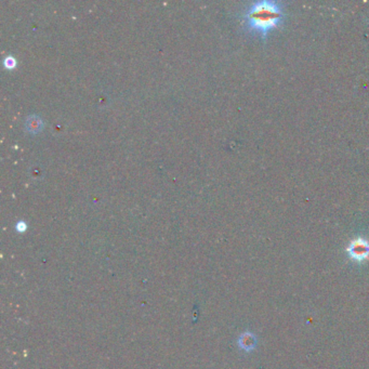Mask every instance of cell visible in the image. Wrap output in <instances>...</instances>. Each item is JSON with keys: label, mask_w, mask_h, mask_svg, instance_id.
Masks as SVG:
<instances>
[{"label": "cell", "mask_w": 369, "mask_h": 369, "mask_svg": "<svg viewBox=\"0 0 369 369\" xmlns=\"http://www.w3.org/2000/svg\"><path fill=\"white\" fill-rule=\"evenodd\" d=\"M238 344H240V346L242 347V349H244L245 351H250L254 346H256V338H254L251 334H249V332H246V334L241 336Z\"/></svg>", "instance_id": "cell-4"}, {"label": "cell", "mask_w": 369, "mask_h": 369, "mask_svg": "<svg viewBox=\"0 0 369 369\" xmlns=\"http://www.w3.org/2000/svg\"><path fill=\"white\" fill-rule=\"evenodd\" d=\"M26 130L30 133H37L43 130L45 123L38 115H29L25 122Z\"/></svg>", "instance_id": "cell-3"}, {"label": "cell", "mask_w": 369, "mask_h": 369, "mask_svg": "<svg viewBox=\"0 0 369 369\" xmlns=\"http://www.w3.org/2000/svg\"><path fill=\"white\" fill-rule=\"evenodd\" d=\"M346 250L352 259L356 261H363L369 258V242L364 238H356L351 242Z\"/></svg>", "instance_id": "cell-2"}, {"label": "cell", "mask_w": 369, "mask_h": 369, "mask_svg": "<svg viewBox=\"0 0 369 369\" xmlns=\"http://www.w3.org/2000/svg\"><path fill=\"white\" fill-rule=\"evenodd\" d=\"M26 228H27V224H26V222L24 221H19L17 223V230L20 231V232H23L25 231Z\"/></svg>", "instance_id": "cell-6"}, {"label": "cell", "mask_w": 369, "mask_h": 369, "mask_svg": "<svg viewBox=\"0 0 369 369\" xmlns=\"http://www.w3.org/2000/svg\"><path fill=\"white\" fill-rule=\"evenodd\" d=\"M245 20L249 29L264 38L283 23V6L277 1H257L247 9Z\"/></svg>", "instance_id": "cell-1"}, {"label": "cell", "mask_w": 369, "mask_h": 369, "mask_svg": "<svg viewBox=\"0 0 369 369\" xmlns=\"http://www.w3.org/2000/svg\"><path fill=\"white\" fill-rule=\"evenodd\" d=\"M3 65L6 66L7 69H13V67L17 65V60H15V58H13L12 55H8L3 60Z\"/></svg>", "instance_id": "cell-5"}]
</instances>
